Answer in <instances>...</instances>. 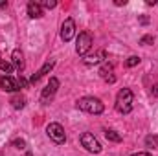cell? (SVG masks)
<instances>
[{"instance_id": "7402d4cb", "label": "cell", "mask_w": 158, "mask_h": 156, "mask_svg": "<svg viewBox=\"0 0 158 156\" xmlns=\"http://www.w3.org/2000/svg\"><path fill=\"white\" fill-rule=\"evenodd\" d=\"M17 81H19V86H20V88H26V86H28V81H26V79L22 77V76H20L19 79H17Z\"/></svg>"}, {"instance_id": "ffe728a7", "label": "cell", "mask_w": 158, "mask_h": 156, "mask_svg": "<svg viewBox=\"0 0 158 156\" xmlns=\"http://www.w3.org/2000/svg\"><path fill=\"white\" fill-rule=\"evenodd\" d=\"M13 147L19 149V151H24V149H26V142H24L22 138H17V140H13Z\"/></svg>"}, {"instance_id": "9c48e42d", "label": "cell", "mask_w": 158, "mask_h": 156, "mask_svg": "<svg viewBox=\"0 0 158 156\" xmlns=\"http://www.w3.org/2000/svg\"><path fill=\"white\" fill-rule=\"evenodd\" d=\"M53 66H55V59H48V61L42 64V68H40L39 72H37V74H33V76L30 77V83H31V84L39 83L40 79H42L44 76H46V74H48V72H52V68H53Z\"/></svg>"}, {"instance_id": "cb8c5ba5", "label": "cell", "mask_w": 158, "mask_h": 156, "mask_svg": "<svg viewBox=\"0 0 158 156\" xmlns=\"http://www.w3.org/2000/svg\"><path fill=\"white\" fill-rule=\"evenodd\" d=\"M131 156H151L149 153H134V154H131Z\"/></svg>"}, {"instance_id": "8992f818", "label": "cell", "mask_w": 158, "mask_h": 156, "mask_svg": "<svg viewBox=\"0 0 158 156\" xmlns=\"http://www.w3.org/2000/svg\"><path fill=\"white\" fill-rule=\"evenodd\" d=\"M57 88H59V79L57 77H50V83L42 88V92H40V101L46 105V103H50L52 99H53V96L57 94Z\"/></svg>"}, {"instance_id": "603a6c76", "label": "cell", "mask_w": 158, "mask_h": 156, "mask_svg": "<svg viewBox=\"0 0 158 156\" xmlns=\"http://www.w3.org/2000/svg\"><path fill=\"white\" fill-rule=\"evenodd\" d=\"M114 4H116V6H125V4H127V0H116Z\"/></svg>"}, {"instance_id": "d6986e66", "label": "cell", "mask_w": 158, "mask_h": 156, "mask_svg": "<svg viewBox=\"0 0 158 156\" xmlns=\"http://www.w3.org/2000/svg\"><path fill=\"white\" fill-rule=\"evenodd\" d=\"M39 4H40V7H42V9H44V7H46V9H53V7L57 6V2H55V0H40Z\"/></svg>"}, {"instance_id": "2e32d148", "label": "cell", "mask_w": 158, "mask_h": 156, "mask_svg": "<svg viewBox=\"0 0 158 156\" xmlns=\"http://www.w3.org/2000/svg\"><path fill=\"white\" fill-rule=\"evenodd\" d=\"M13 68H15V66H13L9 61H6V59H2V57H0V70H2L6 76H7V74H11V72H13Z\"/></svg>"}, {"instance_id": "5b68a950", "label": "cell", "mask_w": 158, "mask_h": 156, "mask_svg": "<svg viewBox=\"0 0 158 156\" xmlns=\"http://www.w3.org/2000/svg\"><path fill=\"white\" fill-rule=\"evenodd\" d=\"M79 142H81V145H83L88 153H94V154L101 153V143L98 142V138H96L92 132H83L81 138H79Z\"/></svg>"}, {"instance_id": "7a4b0ae2", "label": "cell", "mask_w": 158, "mask_h": 156, "mask_svg": "<svg viewBox=\"0 0 158 156\" xmlns=\"http://www.w3.org/2000/svg\"><path fill=\"white\" fill-rule=\"evenodd\" d=\"M132 101H134V96H132V90L131 88H121L116 96V110L119 114H129L132 110Z\"/></svg>"}, {"instance_id": "30bf717a", "label": "cell", "mask_w": 158, "mask_h": 156, "mask_svg": "<svg viewBox=\"0 0 158 156\" xmlns=\"http://www.w3.org/2000/svg\"><path fill=\"white\" fill-rule=\"evenodd\" d=\"M99 76L101 79L105 81V83H116V76H114V68H112V64H109V63H105L101 68H99Z\"/></svg>"}, {"instance_id": "484cf974", "label": "cell", "mask_w": 158, "mask_h": 156, "mask_svg": "<svg viewBox=\"0 0 158 156\" xmlns=\"http://www.w3.org/2000/svg\"><path fill=\"white\" fill-rule=\"evenodd\" d=\"M140 22H142V24H147V22H149V18H147V17H142V18H140Z\"/></svg>"}, {"instance_id": "4fadbf2b", "label": "cell", "mask_w": 158, "mask_h": 156, "mask_svg": "<svg viewBox=\"0 0 158 156\" xmlns=\"http://www.w3.org/2000/svg\"><path fill=\"white\" fill-rule=\"evenodd\" d=\"M28 15H30V18H42L44 17V9L40 7L39 2L31 0V2H28Z\"/></svg>"}, {"instance_id": "9a60e30c", "label": "cell", "mask_w": 158, "mask_h": 156, "mask_svg": "<svg viewBox=\"0 0 158 156\" xmlns=\"http://www.w3.org/2000/svg\"><path fill=\"white\" fill-rule=\"evenodd\" d=\"M105 138L109 140V142H114V143H119L123 138H121V134L116 132V130H105Z\"/></svg>"}, {"instance_id": "3957f363", "label": "cell", "mask_w": 158, "mask_h": 156, "mask_svg": "<svg viewBox=\"0 0 158 156\" xmlns=\"http://www.w3.org/2000/svg\"><path fill=\"white\" fill-rule=\"evenodd\" d=\"M46 134H48V138H50L53 143H57V145H63V143L66 142V132H64V127H63L61 123H50V125L46 127Z\"/></svg>"}, {"instance_id": "44dd1931", "label": "cell", "mask_w": 158, "mask_h": 156, "mask_svg": "<svg viewBox=\"0 0 158 156\" xmlns=\"http://www.w3.org/2000/svg\"><path fill=\"white\" fill-rule=\"evenodd\" d=\"M153 42H155L153 35H143V37L140 39V44H142V46H149V44H153Z\"/></svg>"}, {"instance_id": "7c38bea8", "label": "cell", "mask_w": 158, "mask_h": 156, "mask_svg": "<svg viewBox=\"0 0 158 156\" xmlns=\"http://www.w3.org/2000/svg\"><path fill=\"white\" fill-rule=\"evenodd\" d=\"M11 64H13L19 72H22V70H24V53H22V50H20V48L13 50V53H11Z\"/></svg>"}, {"instance_id": "d4e9b609", "label": "cell", "mask_w": 158, "mask_h": 156, "mask_svg": "<svg viewBox=\"0 0 158 156\" xmlns=\"http://www.w3.org/2000/svg\"><path fill=\"white\" fill-rule=\"evenodd\" d=\"M153 96H158V83L153 86Z\"/></svg>"}, {"instance_id": "52a82bcc", "label": "cell", "mask_w": 158, "mask_h": 156, "mask_svg": "<svg viewBox=\"0 0 158 156\" xmlns=\"http://www.w3.org/2000/svg\"><path fill=\"white\" fill-rule=\"evenodd\" d=\"M76 35V20L74 18H66L63 24H61V39L64 42H70Z\"/></svg>"}, {"instance_id": "ac0fdd59", "label": "cell", "mask_w": 158, "mask_h": 156, "mask_svg": "<svg viewBox=\"0 0 158 156\" xmlns=\"http://www.w3.org/2000/svg\"><path fill=\"white\" fill-rule=\"evenodd\" d=\"M145 143H147V145H149L151 149L158 147V136H151V134H149V136L145 138Z\"/></svg>"}, {"instance_id": "6da1fadb", "label": "cell", "mask_w": 158, "mask_h": 156, "mask_svg": "<svg viewBox=\"0 0 158 156\" xmlns=\"http://www.w3.org/2000/svg\"><path fill=\"white\" fill-rule=\"evenodd\" d=\"M77 109L79 110H83V112H86V114H94V116H98V114H101V112L105 110V105L101 103V99L86 96V97H81V99L77 101Z\"/></svg>"}, {"instance_id": "4316f807", "label": "cell", "mask_w": 158, "mask_h": 156, "mask_svg": "<svg viewBox=\"0 0 158 156\" xmlns=\"http://www.w3.org/2000/svg\"><path fill=\"white\" fill-rule=\"evenodd\" d=\"M0 7H7V2H4V0H0Z\"/></svg>"}, {"instance_id": "8fae6325", "label": "cell", "mask_w": 158, "mask_h": 156, "mask_svg": "<svg viewBox=\"0 0 158 156\" xmlns=\"http://www.w3.org/2000/svg\"><path fill=\"white\" fill-rule=\"evenodd\" d=\"M103 59H107V51L105 50H99V51H96V53H90V55H85V64H88V66H92V64H99Z\"/></svg>"}, {"instance_id": "277c9868", "label": "cell", "mask_w": 158, "mask_h": 156, "mask_svg": "<svg viewBox=\"0 0 158 156\" xmlns=\"http://www.w3.org/2000/svg\"><path fill=\"white\" fill-rule=\"evenodd\" d=\"M92 44H94L92 35H90L88 31H81V33L77 35V42H76V51H77V55H83V57L88 55Z\"/></svg>"}, {"instance_id": "ba28073f", "label": "cell", "mask_w": 158, "mask_h": 156, "mask_svg": "<svg viewBox=\"0 0 158 156\" xmlns=\"http://www.w3.org/2000/svg\"><path fill=\"white\" fill-rule=\"evenodd\" d=\"M0 88L4 92H19L20 86H19V81L11 76H2L0 77Z\"/></svg>"}, {"instance_id": "e0dca14e", "label": "cell", "mask_w": 158, "mask_h": 156, "mask_svg": "<svg viewBox=\"0 0 158 156\" xmlns=\"http://www.w3.org/2000/svg\"><path fill=\"white\" fill-rule=\"evenodd\" d=\"M138 64H140V57H138V55H131V57L125 61V66H127V68H132V66H138Z\"/></svg>"}, {"instance_id": "5bb4252c", "label": "cell", "mask_w": 158, "mask_h": 156, "mask_svg": "<svg viewBox=\"0 0 158 156\" xmlns=\"http://www.w3.org/2000/svg\"><path fill=\"white\" fill-rule=\"evenodd\" d=\"M9 103H11V107H13L15 110H22V109L26 107V97H24L22 94L17 92V94H13V97H11Z\"/></svg>"}]
</instances>
